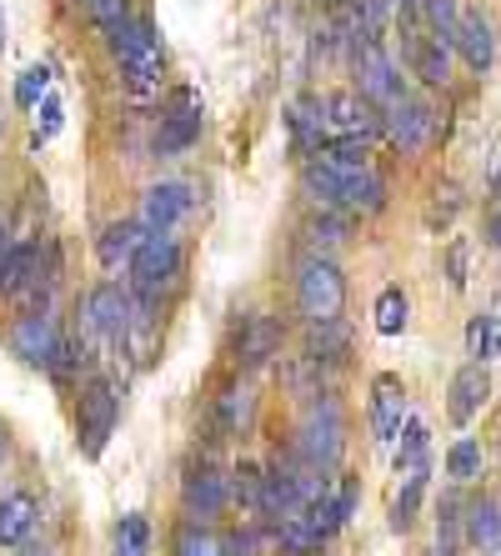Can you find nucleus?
I'll use <instances>...</instances> for the list:
<instances>
[{"label":"nucleus","mask_w":501,"mask_h":556,"mask_svg":"<svg viewBox=\"0 0 501 556\" xmlns=\"http://www.w3.org/2000/svg\"><path fill=\"white\" fill-rule=\"evenodd\" d=\"M306 231H311V241H326V247H341V241H347V236H351V216H347V211H322V216L311 220Z\"/></svg>","instance_id":"58836bf2"},{"label":"nucleus","mask_w":501,"mask_h":556,"mask_svg":"<svg viewBox=\"0 0 501 556\" xmlns=\"http://www.w3.org/2000/svg\"><path fill=\"white\" fill-rule=\"evenodd\" d=\"M466 546L481 556H501V502L497 496L466 502Z\"/></svg>","instance_id":"5701e85b"},{"label":"nucleus","mask_w":501,"mask_h":556,"mask_svg":"<svg viewBox=\"0 0 501 556\" xmlns=\"http://www.w3.org/2000/svg\"><path fill=\"white\" fill-rule=\"evenodd\" d=\"M5 456H11V437H5V427H0V466H5Z\"/></svg>","instance_id":"c03bdc74"},{"label":"nucleus","mask_w":501,"mask_h":556,"mask_svg":"<svg viewBox=\"0 0 501 556\" xmlns=\"http://www.w3.org/2000/svg\"><path fill=\"white\" fill-rule=\"evenodd\" d=\"M21 556H51V552H36V546H21Z\"/></svg>","instance_id":"a18cd8bd"},{"label":"nucleus","mask_w":501,"mask_h":556,"mask_svg":"<svg viewBox=\"0 0 501 556\" xmlns=\"http://www.w3.org/2000/svg\"><path fill=\"white\" fill-rule=\"evenodd\" d=\"M356 91L366 96L376 111H391L397 101H406V80H401L397 61H391V51H386L381 40H372V46L356 51Z\"/></svg>","instance_id":"9b49d317"},{"label":"nucleus","mask_w":501,"mask_h":556,"mask_svg":"<svg viewBox=\"0 0 501 556\" xmlns=\"http://www.w3.org/2000/svg\"><path fill=\"white\" fill-rule=\"evenodd\" d=\"M326 126H331V141L372 146L376 136H386V111H376L361 91H331L326 96Z\"/></svg>","instance_id":"9d476101"},{"label":"nucleus","mask_w":501,"mask_h":556,"mask_svg":"<svg viewBox=\"0 0 501 556\" xmlns=\"http://www.w3.org/2000/svg\"><path fill=\"white\" fill-rule=\"evenodd\" d=\"M116 421H121V387L111 376H90L80 387V402H76V441H80V456H96L105 452V441L116 437Z\"/></svg>","instance_id":"423d86ee"},{"label":"nucleus","mask_w":501,"mask_h":556,"mask_svg":"<svg viewBox=\"0 0 501 556\" xmlns=\"http://www.w3.org/2000/svg\"><path fill=\"white\" fill-rule=\"evenodd\" d=\"M261 486H266V466H256V462L231 466V502L236 506L246 502L251 517H261Z\"/></svg>","instance_id":"72a5a7b5"},{"label":"nucleus","mask_w":501,"mask_h":556,"mask_svg":"<svg viewBox=\"0 0 501 556\" xmlns=\"http://www.w3.org/2000/svg\"><path fill=\"white\" fill-rule=\"evenodd\" d=\"M372 316H376V331H381V337H401V331H406V321H412V301H406V291H401V286H381V296H376Z\"/></svg>","instance_id":"c756f323"},{"label":"nucleus","mask_w":501,"mask_h":556,"mask_svg":"<svg viewBox=\"0 0 501 556\" xmlns=\"http://www.w3.org/2000/svg\"><path fill=\"white\" fill-rule=\"evenodd\" d=\"M431 136H437V111H431V101L406 96V101H397L386 111V141L397 146L401 155H422L426 146H431Z\"/></svg>","instance_id":"ddd939ff"},{"label":"nucleus","mask_w":501,"mask_h":556,"mask_svg":"<svg viewBox=\"0 0 501 556\" xmlns=\"http://www.w3.org/2000/svg\"><path fill=\"white\" fill-rule=\"evenodd\" d=\"M171 556H226V552H221V536L206 521H180L176 536H171Z\"/></svg>","instance_id":"2f4dec72"},{"label":"nucleus","mask_w":501,"mask_h":556,"mask_svg":"<svg viewBox=\"0 0 501 556\" xmlns=\"http://www.w3.org/2000/svg\"><path fill=\"white\" fill-rule=\"evenodd\" d=\"M341 306H347V276L326 251H311V256L296 261V311L311 321H341Z\"/></svg>","instance_id":"39448f33"},{"label":"nucleus","mask_w":501,"mask_h":556,"mask_svg":"<svg viewBox=\"0 0 501 556\" xmlns=\"http://www.w3.org/2000/svg\"><path fill=\"white\" fill-rule=\"evenodd\" d=\"M61 341H65V331L55 326L51 306H26L11 326H5V346H11L26 366H40V371L51 366V356L61 351Z\"/></svg>","instance_id":"6e6552de"},{"label":"nucleus","mask_w":501,"mask_h":556,"mask_svg":"<svg viewBox=\"0 0 501 556\" xmlns=\"http://www.w3.org/2000/svg\"><path fill=\"white\" fill-rule=\"evenodd\" d=\"M5 247H11V241H5V231H0V261H5Z\"/></svg>","instance_id":"49530a36"},{"label":"nucleus","mask_w":501,"mask_h":556,"mask_svg":"<svg viewBox=\"0 0 501 556\" xmlns=\"http://www.w3.org/2000/svg\"><path fill=\"white\" fill-rule=\"evenodd\" d=\"M180 271H186V251H180V241L176 236H151L141 247V256L130 261V296H136V306L141 311H151L155 316V306H161V296H171L180 286Z\"/></svg>","instance_id":"7ed1b4c3"},{"label":"nucleus","mask_w":501,"mask_h":556,"mask_svg":"<svg viewBox=\"0 0 501 556\" xmlns=\"http://www.w3.org/2000/svg\"><path fill=\"white\" fill-rule=\"evenodd\" d=\"M180 506H186V521L226 517V506H231V471H221L211 456L186 466V477H180Z\"/></svg>","instance_id":"0eeeda50"},{"label":"nucleus","mask_w":501,"mask_h":556,"mask_svg":"<svg viewBox=\"0 0 501 556\" xmlns=\"http://www.w3.org/2000/svg\"><path fill=\"white\" fill-rule=\"evenodd\" d=\"M116 55H121V86H126L130 101H155V96H161V71H166L155 21L136 15L116 36Z\"/></svg>","instance_id":"f03ea898"},{"label":"nucleus","mask_w":501,"mask_h":556,"mask_svg":"<svg viewBox=\"0 0 501 556\" xmlns=\"http://www.w3.org/2000/svg\"><path fill=\"white\" fill-rule=\"evenodd\" d=\"M487 247H497V251H501V206L491 211V220H487Z\"/></svg>","instance_id":"37998d69"},{"label":"nucleus","mask_w":501,"mask_h":556,"mask_svg":"<svg viewBox=\"0 0 501 556\" xmlns=\"http://www.w3.org/2000/svg\"><path fill=\"white\" fill-rule=\"evenodd\" d=\"M306 356L316 366H341L351 356V331H347V321H311L306 326Z\"/></svg>","instance_id":"b1692460"},{"label":"nucleus","mask_w":501,"mask_h":556,"mask_svg":"<svg viewBox=\"0 0 501 556\" xmlns=\"http://www.w3.org/2000/svg\"><path fill=\"white\" fill-rule=\"evenodd\" d=\"M191 206H196V195H191V186L186 181H155V186H146V195H141V226L151 236H171L180 226V220L191 216Z\"/></svg>","instance_id":"4468645a"},{"label":"nucleus","mask_w":501,"mask_h":556,"mask_svg":"<svg viewBox=\"0 0 501 556\" xmlns=\"http://www.w3.org/2000/svg\"><path fill=\"white\" fill-rule=\"evenodd\" d=\"M481 466H487V452H481V441L476 437H456L447 446V477L456 481V486H466V481L481 477Z\"/></svg>","instance_id":"7c9ffc66"},{"label":"nucleus","mask_w":501,"mask_h":556,"mask_svg":"<svg viewBox=\"0 0 501 556\" xmlns=\"http://www.w3.org/2000/svg\"><path fill=\"white\" fill-rule=\"evenodd\" d=\"M426 446H431V437H426V421H406V431H401V446H397V477L401 471H412V466H422L426 462Z\"/></svg>","instance_id":"e433bc0d"},{"label":"nucleus","mask_w":501,"mask_h":556,"mask_svg":"<svg viewBox=\"0 0 501 556\" xmlns=\"http://www.w3.org/2000/svg\"><path fill=\"white\" fill-rule=\"evenodd\" d=\"M276 376H281V387L291 391V396H301V402H311V396L326 391V366H316L306 351H301V356H281Z\"/></svg>","instance_id":"393cba45"},{"label":"nucleus","mask_w":501,"mask_h":556,"mask_svg":"<svg viewBox=\"0 0 501 556\" xmlns=\"http://www.w3.org/2000/svg\"><path fill=\"white\" fill-rule=\"evenodd\" d=\"M61 126H65V105H61V96H46V101L36 105V130H30V151H40V146H51L55 136H61Z\"/></svg>","instance_id":"f704fd0d"},{"label":"nucleus","mask_w":501,"mask_h":556,"mask_svg":"<svg viewBox=\"0 0 501 556\" xmlns=\"http://www.w3.org/2000/svg\"><path fill=\"white\" fill-rule=\"evenodd\" d=\"M40 527V502L30 492L0 496V552H21Z\"/></svg>","instance_id":"412c9836"},{"label":"nucleus","mask_w":501,"mask_h":556,"mask_svg":"<svg viewBox=\"0 0 501 556\" xmlns=\"http://www.w3.org/2000/svg\"><path fill=\"white\" fill-rule=\"evenodd\" d=\"M487 396H491V376H487V366L481 362H466L462 371L451 376V387H447V412H451V421L456 427H466L481 406H487Z\"/></svg>","instance_id":"aec40b11"},{"label":"nucleus","mask_w":501,"mask_h":556,"mask_svg":"<svg viewBox=\"0 0 501 556\" xmlns=\"http://www.w3.org/2000/svg\"><path fill=\"white\" fill-rule=\"evenodd\" d=\"M422 26H426V36H437L441 46H456L462 5H456V0H422Z\"/></svg>","instance_id":"473e14b6"},{"label":"nucleus","mask_w":501,"mask_h":556,"mask_svg":"<svg viewBox=\"0 0 501 556\" xmlns=\"http://www.w3.org/2000/svg\"><path fill=\"white\" fill-rule=\"evenodd\" d=\"M462 542H466V502L456 492H447L437 506V556H456Z\"/></svg>","instance_id":"cd10ccee"},{"label":"nucleus","mask_w":501,"mask_h":556,"mask_svg":"<svg viewBox=\"0 0 501 556\" xmlns=\"http://www.w3.org/2000/svg\"><path fill=\"white\" fill-rule=\"evenodd\" d=\"M401 26H422V0H386Z\"/></svg>","instance_id":"79ce46f5"},{"label":"nucleus","mask_w":501,"mask_h":556,"mask_svg":"<svg viewBox=\"0 0 501 556\" xmlns=\"http://www.w3.org/2000/svg\"><path fill=\"white\" fill-rule=\"evenodd\" d=\"M291 456L301 466H311V471H322V477H331L336 466H341V456H347V412H341V402H336L331 391H322V396H311L301 406Z\"/></svg>","instance_id":"f257e3e1"},{"label":"nucleus","mask_w":501,"mask_h":556,"mask_svg":"<svg viewBox=\"0 0 501 556\" xmlns=\"http://www.w3.org/2000/svg\"><path fill=\"white\" fill-rule=\"evenodd\" d=\"M201 141V101L196 91H176V111L155 130V155H180Z\"/></svg>","instance_id":"f3484780"},{"label":"nucleus","mask_w":501,"mask_h":556,"mask_svg":"<svg viewBox=\"0 0 501 556\" xmlns=\"http://www.w3.org/2000/svg\"><path fill=\"white\" fill-rule=\"evenodd\" d=\"M447 276H451V286H456V291L466 286V241H451V251H447Z\"/></svg>","instance_id":"ea45409f"},{"label":"nucleus","mask_w":501,"mask_h":556,"mask_svg":"<svg viewBox=\"0 0 501 556\" xmlns=\"http://www.w3.org/2000/svg\"><path fill=\"white\" fill-rule=\"evenodd\" d=\"M366 421H372V437L376 446H391V441L406 431V421H412V396H406V387H401V376H376L372 381V406H366Z\"/></svg>","instance_id":"f8f14e48"},{"label":"nucleus","mask_w":501,"mask_h":556,"mask_svg":"<svg viewBox=\"0 0 501 556\" xmlns=\"http://www.w3.org/2000/svg\"><path fill=\"white\" fill-rule=\"evenodd\" d=\"M211 416H216V427L226 431V437H246L251 421H256V387H251V376H231V381L216 391Z\"/></svg>","instance_id":"dca6fc26"},{"label":"nucleus","mask_w":501,"mask_h":556,"mask_svg":"<svg viewBox=\"0 0 501 556\" xmlns=\"http://www.w3.org/2000/svg\"><path fill=\"white\" fill-rule=\"evenodd\" d=\"M286 126H291V146L301 155H316L331 146V126H326V101H316V96H301V101H291V111H286Z\"/></svg>","instance_id":"6ab92c4d"},{"label":"nucleus","mask_w":501,"mask_h":556,"mask_svg":"<svg viewBox=\"0 0 501 556\" xmlns=\"http://www.w3.org/2000/svg\"><path fill=\"white\" fill-rule=\"evenodd\" d=\"M281 346H286V331L266 311H246L241 321H236L231 356H236V366H241V376L261 371V366H276L281 362Z\"/></svg>","instance_id":"1a4fd4ad"},{"label":"nucleus","mask_w":501,"mask_h":556,"mask_svg":"<svg viewBox=\"0 0 501 556\" xmlns=\"http://www.w3.org/2000/svg\"><path fill=\"white\" fill-rule=\"evenodd\" d=\"M466 356H472V362H481V366L501 356V316H497V311L472 316V326H466Z\"/></svg>","instance_id":"c85d7f7f"},{"label":"nucleus","mask_w":501,"mask_h":556,"mask_svg":"<svg viewBox=\"0 0 501 556\" xmlns=\"http://www.w3.org/2000/svg\"><path fill=\"white\" fill-rule=\"evenodd\" d=\"M136 321H141V306H136V296H130V286L121 281H96L80 296V331L96 341H105V346H126L130 331H136Z\"/></svg>","instance_id":"20e7f679"},{"label":"nucleus","mask_w":501,"mask_h":556,"mask_svg":"<svg viewBox=\"0 0 501 556\" xmlns=\"http://www.w3.org/2000/svg\"><path fill=\"white\" fill-rule=\"evenodd\" d=\"M151 241L141 220H111L101 236H96V261L105 271H130V261L141 256V247Z\"/></svg>","instance_id":"a211bd4d"},{"label":"nucleus","mask_w":501,"mask_h":556,"mask_svg":"<svg viewBox=\"0 0 501 556\" xmlns=\"http://www.w3.org/2000/svg\"><path fill=\"white\" fill-rule=\"evenodd\" d=\"M86 5H96V0H86Z\"/></svg>","instance_id":"8fccbe9b"},{"label":"nucleus","mask_w":501,"mask_h":556,"mask_svg":"<svg viewBox=\"0 0 501 556\" xmlns=\"http://www.w3.org/2000/svg\"><path fill=\"white\" fill-rule=\"evenodd\" d=\"M456 51L472 65L476 76H487L491 61H497V26H491L481 11H462V26H456Z\"/></svg>","instance_id":"4be33fe9"},{"label":"nucleus","mask_w":501,"mask_h":556,"mask_svg":"<svg viewBox=\"0 0 501 556\" xmlns=\"http://www.w3.org/2000/svg\"><path fill=\"white\" fill-rule=\"evenodd\" d=\"M426 477H431V462L412 466V471H401V492H397V502H391V527H397V531H406L416 521V511H422Z\"/></svg>","instance_id":"bb28decb"},{"label":"nucleus","mask_w":501,"mask_h":556,"mask_svg":"<svg viewBox=\"0 0 501 556\" xmlns=\"http://www.w3.org/2000/svg\"><path fill=\"white\" fill-rule=\"evenodd\" d=\"M401 51H406V65L422 86H447L451 80V46H441L437 36H426L422 26H401Z\"/></svg>","instance_id":"2eb2a0df"},{"label":"nucleus","mask_w":501,"mask_h":556,"mask_svg":"<svg viewBox=\"0 0 501 556\" xmlns=\"http://www.w3.org/2000/svg\"><path fill=\"white\" fill-rule=\"evenodd\" d=\"M111 556H126V552H121V546H116V552H111Z\"/></svg>","instance_id":"09e8293b"},{"label":"nucleus","mask_w":501,"mask_h":556,"mask_svg":"<svg viewBox=\"0 0 501 556\" xmlns=\"http://www.w3.org/2000/svg\"><path fill=\"white\" fill-rule=\"evenodd\" d=\"M0 46H5V15H0Z\"/></svg>","instance_id":"de8ad7c7"},{"label":"nucleus","mask_w":501,"mask_h":556,"mask_svg":"<svg viewBox=\"0 0 501 556\" xmlns=\"http://www.w3.org/2000/svg\"><path fill=\"white\" fill-rule=\"evenodd\" d=\"M116 546L126 556H151V521H146V511H126V517H121Z\"/></svg>","instance_id":"c9c22d12"},{"label":"nucleus","mask_w":501,"mask_h":556,"mask_svg":"<svg viewBox=\"0 0 501 556\" xmlns=\"http://www.w3.org/2000/svg\"><path fill=\"white\" fill-rule=\"evenodd\" d=\"M46 96H51V71H46V65H26V71L15 76V105H21V111H36Z\"/></svg>","instance_id":"4c0bfd02"},{"label":"nucleus","mask_w":501,"mask_h":556,"mask_svg":"<svg viewBox=\"0 0 501 556\" xmlns=\"http://www.w3.org/2000/svg\"><path fill=\"white\" fill-rule=\"evenodd\" d=\"M46 371H51L55 387H76V381L86 387V381H90V346H86V337H65Z\"/></svg>","instance_id":"a878e982"},{"label":"nucleus","mask_w":501,"mask_h":556,"mask_svg":"<svg viewBox=\"0 0 501 556\" xmlns=\"http://www.w3.org/2000/svg\"><path fill=\"white\" fill-rule=\"evenodd\" d=\"M221 552L226 556H256V542H251V531H226V536H221Z\"/></svg>","instance_id":"a19ab883"}]
</instances>
